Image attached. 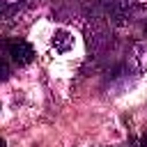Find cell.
Instances as JSON below:
<instances>
[{
	"mask_svg": "<svg viewBox=\"0 0 147 147\" xmlns=\"http://www.w3.org/2000/svg\"><path fill=\"white\" fill-rule=\"evenodd\" d=\"M0 51L9 57V62L14 67H28L34 60V48L30 46V41L18 39V37L16 39H5L2 46H0Z\"/></svg>",
	"mask_w": 147,
	"mask_h": 147,
	"instance_id": "1",
	"label": "cell"
},
{
	"mask_svg": "<svg viewBox=\"0 0 147 147\" xmlns=\"http://www.w3.org/2000/svg\"><path fill=\"white\" fill-rule=\"evenodd\" d=\"M53 48H55L57 53L71 51V48H74V37H71L67 30H55V34H53Z\"/></svg>",
	"mask_w": 147,
	"mask_h": 147,
	"instance_id": "2",
	"label": "cell"
},
{
	"mask_svg": "<svg viewBox=\"0 0 147 147\" xmlns=\"http://www.w3.org/2000/svg\"><path fill=\"white\" fill-rule=\"evenodd\" d=\"M136 147H147V133H145V136L138 140V145H136Z\"/></svg>",
	"mask_w": 147,
	"mask_h": 147,
	"instance_id": "4",
	"label": "cell"
},
{
	"mask_svg": "<svg viewBox=\"0 0 147 147\" xmlns=\"http://www.w3.org/2000/svg\"><path fill=\"white\" fill-rule=\"evenodd\" d=\"M11 69H14V64L9 62V57L0 51V83H5V80H9V76H11Z\"/></svg>",
	"mask_w": 147,
	"mask_h": 147,
	"instance_id": "3",
	"label": "cell"
},
{
	"mask_svg": "<svg viewBox=\"0 0 147 147\" xmlns=\"http://www.w3.org/2000/svg\"><path fill=\"white\" fill-rule=\"evenodd\" d=\"M145 34H147V25H145Z\"/></svg>",
	"mask_w": 147,
	"mask_h": 147,
	"instance_id": "6",
	"label": "cell"
},
{
	"mask_svg": "<svg viewBox=\"0 0 147 147\" xmlns=\"http://www.w3.org/2000/svg\"><path fill=\"white\" fill-rule=\"evenodd\" d=\"M0 147H7V142H5V140H2V138H0Z\"/></svg>",
	"mask_w": 147,
	"mask_h": 147,
	"instance_id": "5",
	"label": "cell"
}]
</instances>
